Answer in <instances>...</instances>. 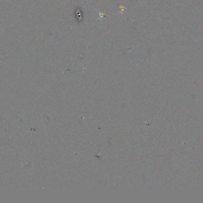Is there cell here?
<instances>
[{"mask_svg": "<svg viewBox=\"0 0 203 203\" xmlns=\"http://www.w3.org/2000/svg\"><path fill=\"white\" fill-rule=\"evenodd\" d=\"M105 16V14L102 13H99V19H102Z\"/></svg>", "mask_w": 203, "mask_h": 203, "instance_id": "obj_1", "label": "cell"}]
</instances>
